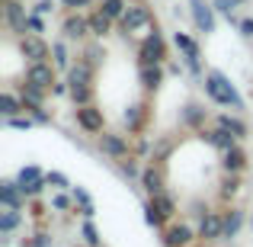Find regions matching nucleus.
Here are the masks:
<instances>
[{"instance_id": "nucleus-1", "label": "nucleus", "mask_w": 253, "mask_h": 247, "mask_svg": "<svg viewBox=\"0 0 253 247\" xmlns=\"http://www.w3.org/2000/svg\"><path fill=\"white\" fill-rule=\"evenodd\" d=\"M205 93H209V99H211V103H218V106L244 109L241 93L234 90V84H231L228 77L221 74V71H209V74H205Z\"/></svg>"}, {"instance_id": "nucleus-2", "label": "nucleus", "mask_w": 253, "mask_h": 247, "mask_svg": "<svg viewBox=\"0 0 253 247\" xmlns=\"http://www.w3.org/2000/svg\"><path fill=\"white\" fill-rule=\"evenodd\" d=\"M119 26H122L125 36L141 32V29H148V26H154V10H151L148 3H141V0H128V10H125V16H122Z\"/></svg>"}, {"instance_id": "nucleus-3", "label": "nucleus", "mask_w": 253, "mask_h": 247, "mask_svg": "<svg viewBox=\"0 0 253 247\" xmlns=\"http://www.w3.org/2000/svg\"><path fill=\"white\" fill-rule=\"evenodd\" d=\"M99 151H103L106 157H112V161H128L131 157V148H128V138L125 135H116V132H103V135H99Z\"/></svg>"}, {"instance_id": "nucleus-4", "label": "nucleus", "mask_w": 253, "mask_h": 247, "mask_svg": "<svg viewBox=\"0 0 253 247\" xmlns=\"http://www.w3.org/2000/svg\"><path fill=\"white\" fill-rule=\"evenodd\" d=\"M138 58H141V64H164L167 61V42H164L161 32H151L144 39L141 49H138Z\"/></svg>"}, {"instance_id": "nucleus-5", "label": "nucleus", "mask_w": 253, "mask_h": 247, "mask_svg": "<svg viewBox=\"0 0 253 247\" xmlns=\"http://www.w3.org/2000/svg\"><path fill=\"white\" fill-rule=\"evenodd\" d=\"M16 186H19V193H23L26 199H32V196H39L42 193V186H48L45 183V173L39 170V167H23L19 170V177H16Z\"/></svg>"}, {"instance_id": "nucleus-6", "label": "nucleus", "mask_w": 253, "mask_h": 247, "mask_svg": "<svg viewBox=\"0 0 253 247\" xmlns=\"http://www.w3.org/2000/svg\"><path fill=\"white\" fill-rule=\"evenodd\" d=\"M74 119H77V125H81L86 135H103V125H106L103 109H96V106H77Z\"/></svg>"}, {"instance_id": "nucleus-7", "label": "nucleus", "mask_w": 253, "mask_h": 247, "mask_svg": "<svg viewBox=\"0 0 253 247\" xmlns=\"http://www.w3.org/2000/svg\"><path fill=\"white\" fill-rule=\"evenodd\" d=\"M19 51H23V58H29V64H39V61H45V58L51 55V45L45 42L42 36H23L19 39Z\"/></svg>"}, {"instance_id": "nucleus-8", "label": "nucleus", "mask_w": 253, "mask_h": 247, "mask_svg": "<svg viewBox=\"0 0 253 247\" xmlns=\"http://www.w3.org/2000/svg\"><path fill=\"white\" fill-rule=\"evenodd\" d=\"M196 238H199V231L189 228V225H183V222L164 228V247H192Z\"/></svg>"}, {"instance_id": "nucleus-9", "label": "nucleus", "mask_w": 253, "mask_h": 247, "mask_svg": "<svg viewBox=\"0 0 253 247\" xmlns=\"http://www.w3.org/2000/svg\"><path fill=\"white\" fill-rule=\"evenodd\" d=\"M61 36L68 42H84L90 36V16H81V13H68L61 23Z\"/></svg>"}, {"instance_id": "nucleus-10", "label": "nucleus", "mask_w": 253, "mask_h": 247, "mask_svg": "<svg viewBox=\"0 0 253 247\" xmlns=\"http://www.w3.org/2000/svg\"><path fill=\"white\" fill-rule=\"evenodd\" d=\"M26 84H32V87H39V90H45L48 93L51 87H55V68H51L48 61H39V64H29L26 68Z\"/></svg>"}, {"instance_id": "nucleus-11", "label": "nucleus", "mask_w": 253, "mask_h": 247, "mask_svg": "<svg viewBox=\"0 0 253 247\" xmlns=\"http://www.w3.org/2000/svg\"><path fill=\"white\" fill-rule=\"evenodd\" d=\"M199 238L202 241H218V238H224V215L221 212H205L202 218H199Z\"/></svg>"}, {"instance_id": "nucleus-12", "label": "nucleus", "mask_w": 253, "mask_h": 247, "mask_svg": "<svg viewBox=\"0 0 253 247\" xmlns=\"http://www.w3.org/2000/svg\"><path fill=\"white\" fill-rule=\"evenodd\" d=\"M173 45H176V49L183 51L186 68L199 74V71H202V64H199V45H196V39H192V36H186V32H173Z\"/></svg>"}, {"instance_id": "nucleus-13", "label": "nucleus", "mask_w": 253, "mask_h": 247, "mask_svg": "<svg viewBox=\"0 0 253 247\" xmlns=\"http://www.w3.org/2000/svg\"><path fill=\"white\" fill-rule=\"evenodd\" d=\"M3 19H6V26H10L13 32L29 36V32H26V19H29V13H26V6L19 3V0H6V3H3Z\"/></svg>"}, {"instance_id": "nucleus-14", "label": "nucleus", "mask_w": 253, "mask_h": 247, "mask_svg": "<svg viewBox=\"0 0 253 247\" xmlns=\"http://www.w3.org/2000/svg\"><path fill=\"white\" fill-rule=\"evenodd\" d=\"M189 10H192V19H196L199 32H215V13H211L215 6L205 3V0H192Z\"/></svg>"}, {"instance_id": "nucleus-15", "label": "nucleus", "mask_w": 253, "mask_h": 247, "mask_svg": "<svg viewBox=\"0 0 253 247\" xmlns=\"http://www.w3.org/2000/svg\"><path fill=\"white\" fill-rule=\"evenodd\" d=\"M141 190L148 193L151 199H154V196H161V193H164V173H161V167H157V164H148V167H141Z\"/></svg>"}, {"instance_id": "nucleus-16", "label": "nucleus", "mask_w": 253, "mask_h": 247, "mask_svg": "<svg viewBox=\"0 0 253 247\" xmlns=\"http://www.w3.org/2000/svg\"><path fill=\"white\" fill-rule=\"evenodd\" d=\"M138 81H141L144 93H157V87L164 84V64H141L138 68Z\"/></svg>"}, {"instance_id": "nucleus-17", "label": "nucleus", "mask_w": 253, "mask_h": 247, "mask_svg": "<svg viewBox=\"0 0 253 247\" xmlns=\"http://www.w3.org/2000/svg\"><path fill=\"white\" fill-rule=\"evenodd\" d=\"M68 84L71 87H93V64L90 61H77L68 71Z\"/></svg>"}, {"instance_id": "nucleus-18", "label": "nucleus", "mask_w": 253, "mask_h": 247, "mask_svg": "<svg viewBox=\"0 0 253 247\" xmlns=\"http://www.w3.org/2000/svg\"><path fill=\"white\" fill-rule=\"evenodd\" d=\"M221 167H224V173H241L244 167H247V154H244L241 145H237V148H231V151H224Z\"/></svg>"}, {"instance_id": "nucleus-19", "label": "nucleus", "mask_w": 253, "mask_h": 247, "mask_svg": "<svg viewBox=\"0 0 253 247\" xmlns=\"http://www.w3.org/2000/svg\"><path fill=\"white\" fill-rule=\"evenodd\" d=\"M19 196H23V193H19V186L13 183V180H3V183H0V202L6 205V209H13V212H19Z\"/></svg>"}, {"instance_id": "nucleus-20", "label": "nucleus", "mask_w": 253, "mask_h": 247, "mask_svg": "<svg viewBox=\"0 0 253 247\" xmlns=\"http://www.w3.org/2000/svg\"><path fill=\"white\" fill-rule=\"evenodd\" d=\"M0 112H3L6 119H16L19 112H26V106H23V97H16V93L3 90V97H0Z\"/></svg>"}, {"instance_id": "nucleus-21", "label": "nucleus", "mask_w": 253, "mask_h": 247, "mask_svg": "<svg viewBox=\"0 0 253 247\" xmlns=\"http://www.w3.org/2000/svg\"><path fill=\"white\" fill-rule=\"evenodd\" d=\"M205 142L215 145L218 151H231V148H237V138L231 135V132H224V129H211V132H205Z\"/></svg>"}, {"instance_id": "nucleus-22", "label": "nucleus", "mask_w": 253, "mask_h": 247, "mask_svg": "<svg viewBox=\"0 0 253 247\" xmlns=\"http://www.w3.org/2000/svg\"><path fill=\"white\" fill-rule=\"evenodd\" d=\"M144 116H148V106L144 103H131L128 109H125V125H128V132H141V125H144Z\"/></svg>"}, {"instance_id": "nucleus-23", "label": "nucleus", "mask_w": 253, "mask_h": 247, "mask_svg": "<svg viewBox=\"0 0 253 247\" xmlns=\"http://www.w3.org/2000/svg\"><path fill=\"white\" fill-rule=\"evenodd\" d=\"M109 32H112V19L106 16L103 10L90 13V36H96V39H106Z\"/></svg>"}, {"instance_id": "nucleus-24", "label": "nucleus", "mask_w": 253, "mask_h": 247, "mask_svg": "<svg viewBox=\"0 0 253 247\" xmlns=\"http://www.w3.org/2000/svg\"><path fill=\"white\" fill-rule=\"evenodd\" d=\"M215 122H218V129L231 132V135H234L237 142H241V138L247 135V125H244V122H241V119H237V116H228V112H221V116H218Z\"/></svg>"}, {"instance_id": "nucleus-25", "label": "nucleus", "mask_w": 253, "mask_h": 247, "mask_svg": "<svg viewBox=\"0 0 253 247\" xmlns=\"http://www.w3.org/2000/svg\"><path fill=\"white\" fill-rule=\"evenodd\" d=\"M99 10H103L112 23H122L125 10H128V0H99Z\"/></svg>"}, {"instance_id": "nucleus-26", "label": "nucleus", "mask_w": 253, "mask_h": 247, "mask_svg": "<svg viewBox=\"0 0 253 247\" xmlns=\"http://www.w3.org/2000/svg\"><path fill=\"white\" fill-rule=\"evenodd\" d=\"M241 228H244V212L241 209H228L224 212V238H237Z\"/></svg>"}, {"instance_id": "nucleus-27", "label": "nucleus", "mask_w": 253, "mask_h": 247, "mask_svg": "<svg viewBox=\"0 0 253 247\" xmlns=\"http://www.w3.org/2000/svg\"><path fill=\"white\" fill-rule=\"evenodd\" d=\"M205 116H209V109H202V106L189 103V106L183 109V125H189V129H199V125L205 122Z\"/></svg>"}, {"instance_id": "nucleus-28", "label": "nucleus", "mask_w": 253, "mask_h": 247, "mask_svg": "<svg viewBox=\"0 0 253 247\" xmlns=\"http://www.w3.org/2000/svg\"><path fill=\"white\" fill-rule=\"evenodd\" d=\"M151 205H154L157 209V215L164 218V222H167V218H173V212H176V202H173V199L167 196V193H161V196H154V199H148Z\"/></svg>"}, {"instance_id": "nucleus-29", "label": "nucleus", "mask_w": 253, "mask_h": 247, "mask_svg": "<svg viewBox=\"0 0 253 247\" xmlns=\"http://www.w3.org/2000/svg\"><path fill=\"white\" fill-rule=\"evenodd\" d=\"M71 196H74V205H81V212H84L86 218H90L93 212H96V209H93V199L86 196V190H81V186H74V193H71Z\"/></svg>"}, {"instance_id": "nucleus-30", "label": "nucleus", "mask_w": 253, "mask_h": 247, "mask_svg": "<svg viewBox=\"0 0 253 247\" xmlns=\"http://www.w3.org/2000/svg\"><path fill=\"white\" fill-rule=\"evenodd\" d=\"M51 58H55V68H74L68 58V49H64V42H51Z\"/></svg>"}, {"instance_id": "nucleus-31", "label": "nucleus", "mask_w": 253, "mask_h": 247, "mask_svg": "<svg viewBox=\"0 0 253 247\" xmlns=\"http://www.w3.org/2000/svg\"><path fill=\"white\" fill-rule=\"evenodd\" d=\"M74 106H93V87H71Z\"/></svg>"}, {"instance_id": "nucleus-32", "label": "nucleus", "mask_w": 253, "mask_h": 247, "mask_svg": "<svg viewBox=\"0 0 253 247\" xmlns=\"http://www.w3.org/2000/svg\"><path fill=\"white\" fill-rule=\"evenodd\" d=\"M19 225V212H13V209H6L3 215H0V231H3V235H10L13 228H16Z\"/></svg>"}, {"instance_id": "nucleus-33", "label": "nucleus", "mask_w": 253, "mask_h": 247, "mask_svg": "<svg viewBox=\"0 0 253 247\" xmlns=\"http://www.w3.org/2000/svg\"><path fill=\"white\" fill-rule=\"evenodd\" d=\"M241 3H247V0H215L211 6H215L218 13H224V16H234V10H237Z\"/></svg>"}, {"instance_id": "nucleus-34", "label": "nucleus", "mask_w": 253, "mask_h": 247, "mask_svg": "<svg viewBox=\"0 0 253 247\" xmlns=\"http://www.w3.org/2000/svg\"><path fill=\"white\" fill-rule=\"evenodd\" d=\"M45 183H48L51 186V190H68V177H64V173H55V170H48V173H45Z\"/></svg>"}, {"instance_id": "nucleus-35", "label": "nucleus", "mask_w": 253, "mask_h": 247, "mask_svg": "<svg viewBox=\"0 0 253 247\" xmlns=\"http://www.w3.org/2000/svg\"><path fill=\"white\" fill-rule=\"evenodd\" d=\"M237 190H241V180H237V173H231V177H228V180L221 183V196L228 199V196H234Z\"/></svg>"}, {"instance_id": "nucleus-36", "label": "nucleus", "mask_w": 253, "mask_h": 247, "mask_svg": "<svg viewBox=\"0 0 253 247\" xmlns=\"http://www.w3.org/2000/svg\"><path fill=\"white\" fill-rule=\"evenodd\" d=\"M26 29H29L32 36H42V29H45L42 16H39V13H29V19H26Z\"/></svg>"}, {"instance_id": "nucleus-37", "label": "nucleus", "mask_w": 253, "mask_h": 247, "mask_svg": "<svg viewBox=\"0 0 253 247\" xmlns=\"http://www.w3.org/2000/svg\"><path fill=\"white\" fill-rule=\"evenodd\" d=\"M71 202H74V196H64V193H55V199H51V205H55L58 212H68Z\"/></svg>"}, {"instance_id": "nucleus-38", "label": "nucleus", "mask_w": 253, "mask_h": 247, "mask_svg": "<svg viewBox=\"0 0 253 247\" xmlns=\"http://www.w3.org/2000/svg\"><path fill=\"white\" fill-rule=\"evenodd\" d=\"M84 241L90 247H99V235H96V228H93L90 222H84Z\"/></svg>"}, {"instance_id": "nucleus-39", "label": "nucleus", "mask_w": 253, "mask_h": 247, "mask_svg": "<svg viewBox=\"0 0 253 247\" xmlns=\"http://www.w3.org/2000/svg\"><path fill=\"white\" fill-rule=\"evenodd\" d=\"M119 170H122L125 177H138V180H141V170L135 167V161H131V157H128V161H122V164H119Z\"/></svg>"}, {"instance_id": "nucleus-40", "label": "nucleus", "mask_w": 253, "mask_h": 247, "mask_svg": "<svg viewBox=\"0 0 253 247\" xmlns=\"http://www.w3.org/2000/svg\"><path fill=\"white\" fill-rule=\"evenodd\" d=\"M61 6H68L71 13H81L84 6H93V0H61Z\"/></svg>"}, {"instance_id": "nucleus-41", "label": "nucleus", "mask_w": 253, "mask_h": 247, "mask_svg": "<svg viewBox=\"0 0 253 247\" xmlns=\"http://www.w3.org/2000/svg\"><path fill=\"white\" fill-rule=\"evenodd\" d=\"M144 212H148V215H144V218H148V225H154V228H161V225H164V218L161 215H157V209H154V205H144Z\"/></svg>"}, {"instance_id": "nucleus-42", "label": "nucleus", "mask_w": 253, "mask_h": 247, "mask_svg": "<svg viewBox=\"0 0 253 247\" xmlns=\"http://www.w3.org/2000/svg\"><path fill=\"white\" fill-rule=\"evenodd\" d=\"M237 29H241L244 39H253V16H244L241 23H237Z\"/></svg>"}, {"instance_id": "nucleus-43", "label": "nucleus", "mask_w": 253, "mask_h": 247, "mask_svg": "<svg viewBox=\"0 0 253 247\" xmlns=\"http://www.w3.org/2000/svg\"><path fill=\"white\" fill-rule=\"evenodd\" d=\"M51 10H55V0H39V3H36L39 16H42V13H51Z\"/></svg>"}, {"instance_id": "nucleus-44", "label": "nucleus", "mask_w": 253, "mask_h": 247, "mask_svg": "<svg viewBox=\"0 0 253 247\" xmlns=\"http://www.w3.org/2000/svg\"><path fill=\"white\" fill-rule=\"evenodd\" d=\"M6 122H10L13 129H29V125H32L29 119H19V116H16V119H6Z\"/></svg>"}, {"instance_id": "nucleus-45", "label": "nucleus", "mask_w": 253, "mask_h": 247, "mask_svg": "<svg viewBox=\"0 0 253 247\" xmlns=\"http://www.w3.org/2000/svg\"><path fill=\"white\" fill-rule=\"evenodd\" d=\"M48 241H45V235H36V241H29V247H45Z\"/></svg>"}, {"instance_id": "nucleus-46", "label": "nucleus", "mask_w": 253, "mask_h": 247, "mask_svg": "<svg viewBox=\"0 0 253 247\" xmlns=\"http://www.w3.org/2000/svg\"><path fill=\"white\" fill-rule=\"evenodd\" d=\"M250 225H253V218H250Z\"/></svg>"}]
</instances>
